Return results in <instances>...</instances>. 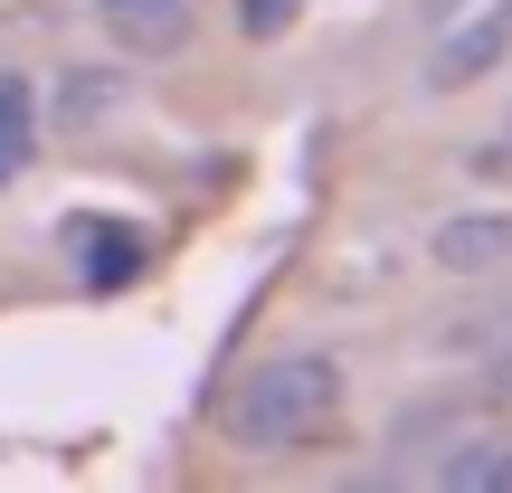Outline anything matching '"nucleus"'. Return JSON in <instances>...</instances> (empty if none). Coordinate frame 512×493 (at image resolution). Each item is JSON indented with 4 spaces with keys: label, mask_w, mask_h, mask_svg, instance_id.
<instances>
[{
    "label": "nucleus",
    "mask_w": 512,
    "mask_h": 493,
    "mask_svg": "<svg viewBox=\"0 0 512 493\" xmlns=\"http://www.w3.org/2000/svg\"><path fill=\"white\" fill-rule=\"evenodd\" d=\"M332 408H342V361L332 351H275L228 389L219 418H228V446H247V456H294Z\"/></svg>",
    "instance_id": "nucleus-1"
},
{
    "label": "nucleus",
    "mask_w": 512,
    "mask_h": 493,
    "mask_svg": "<svg viewBox=\"0 0 512 493\" xmlns=\"http://www.w3.org/2000/svg\"><path fill=\"white\" fill-rule=\"evenodd\" d=\"M503 57H512V0H484V10H465L456 29L437 38V57H427V86L456 95V86H475V76H494Z\"/></svg>",
    "instance_id": "nucleus-2"
},
{
    "label": "nucleus",
    "mask_w": 512,
    "mask_h": 493,
    "mask_svg": "<svg viewBox=\"0 0 512 493\" xmlns=\"http://www.w3.org/2000/svg\"><path fill=\"white\" fill-rule=\"evenodd\" d=\"M437 266L446 275H494L512 266V209H465V219L437 228Z\"/></svg>",
    "instance_id": "nucleus-3"
},
{
    "label": "nucleus",
    "mask_w": 512,
    "mask_h": 493,
    "mask_svg": "<svg viewBox=\"0 0 512 493\" xmlns=\"http://www.w3.org/2000/svg\"><path fill=\"white\" fill-rule=\"evenodd\" d=\"M437 484H456V493H512V446L503 437H465L456 456L437 465Z\"/></svg>",
    "instance_id": "nucleus-4"
},
{
    "label": "nucleus",
    "mask_w": 512,
    "mask_h": 493,
    "mask_svg": "<svg viewBox=\"0 0 512 493\" xmlns=\"http://www.w3.org/2000/svg\"><path fill=\"white\" fill-rule=\"evenodd\" d=\"M29 152H38V105L19 76H0V171H19Z\"/></svg>",
    "instance_id": "nucleus-5"
},
{
    "label": "nucleus",
    "mask_w": 512,
    "mask_h": 493,
    "mask_svg": "<svg viewBox=\"0 0 512 493\" xmlns=\"http://www.w3.org/2000/svg\"><path fill=\"white\" fill-rule=\"evenodd\" d=\"M76 266H86V285H124V275L143 266V247H133L124 228H86V247H76Z\"/></svg>",
    "instance_id": "nucleus-6"
},
{
    "label": "nucleus",
    "mask_w": 512,
    "mask_h": 493,
    "mask_svg": "<svg viewBox=\"0 0 512 493\" xmlns=\"http://www.w3.org/2000/svg\"><path fill=\"white\" fill-rule=\"evenodd\" d=\"M114 95H124V86H114V76H67V124H95V114H114Z\"/></svg>",
    "instance_id": "nucleus-7"
},
{
    "label": "nucleus",
    "mask_w": 512,
    "mask_h": 493,
    "mask_svg": "<svg viewBox=\"0 0 512 493\" xmlns=\"http://www.w3.org/2000/svg\"><path fill=\"white\" fill-rule=\"evenodd\" d=\"M294 10H304V0H238V29H247V38H285Z\"/></svg>",
    "instance_id": "nucleus-8"
},
{
    "label": "nucleus",
    "mask_w": 512,
    "mask_h": 493,
    "mask_svg": "<svg viewBox=\"0 0 512 493\" xmlns=\"http://www.w3.org/2000/svg\"><path fill=\"white\" fill-rule=\"evenodd\" d=\"M105 10H181V0H105Z\"/></svg>",
    "instance_id": "nucleus-9"
}]
</instances>
